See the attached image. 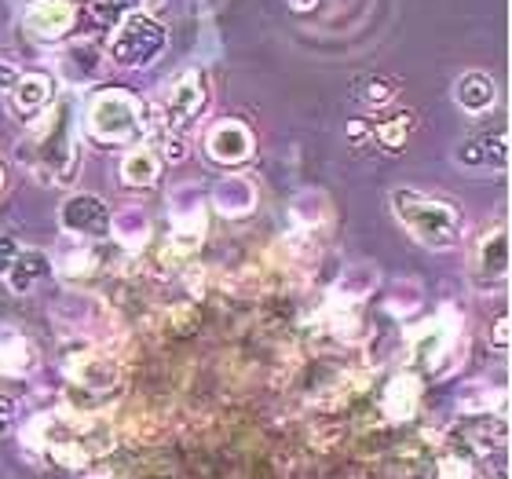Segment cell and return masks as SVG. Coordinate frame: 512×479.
Instances as JSON below:
<instances>
[{
    "instance_id": "cell-21",
    "label": "cell",
    "mask_w": 512,
    "mask_h": 479,
    "mask_svg": "<svg viewBox=\"0 0 512 479\" xmlns=\"http://www.w3.org/2000/svg\"><path fill=\"white\" fill-rule=\"evenodd\" d=\"M454 99H458V107L469 110V114H487V110L498 103V85H494L491 74H483V70H469V74L458 77V85H454Z\"/></svg>"
},
{
    "instance_id": "cell-25",
    "label": "cell",
    "mask_w": 512,
    "mask_h": 479,
    "mask_svg": "<svg viewBox=\"0 0 512 479\" xmlns=\"http://www.w3.org/2000/svg\"><path fill=\"white\" fill-rule=\"evenodd\" d=\"M48 275H52V260L44 253H37V249H22L4 278H8V286L15 289V293H33Z\"/></svg>"
},
{
    "instance_id": "cell-38",
    "label": "cell",
    "mask_w": 512,
    "mask_h": 479,
    "mask_svg": "<svg viewBox=\"0 0 512 479\" xmlns=\"http://www.w3.org/2000/svg\"><path fill=\"white\" fill-rule=\"evenodd\" d=\"M315 4H319V0H289L293 11H315Z\"/></svg>"
},
{
    "instance_id": "cell-39",
    "label": "cell",
    "mask_w": 512,
    "mask_h": 479,
    "mask_svg": "<svg viewBox=\"0 0 512 479\" xmlns=\"http://www.w3.org/2000/svg\"><path fill=\"white\" fill-rule=\"evenodd\" d=\"M4 187H8V172H4V165H0V194H4Z\"/></svg>"
},
{
    "instance_id": "cell-3",
    "label": "cell",
    "mask_w": 512,
    "mask_h": 479,
    "mask_svg": "<svg viewBox=\"0 0 512 479\" xmlns=\"http://www.w3.org/2000/svg\"><path fill=\"white\" fill-rule=\"evenodd\" d=\"M70 121H74V103H70V99L52 103V107L44 110V118L37 121V128H33L30 147L26 150L19 147V158L26 154V161H30L41 176H48V180L70 183L77 169V143H74Z\"/></svg>"
},
{
    "instance_id": "cell-15",
    "label": "cell",
    "mask_w": 512,
    "mask_h": 479,
    "mask_svg": "<svg viewBox=\"0 0 512 479\" xmlns=\"http://www.w3.org/2000/svg\"><path fill=\"white\" fill-rule=\"evenodd\" d=\"M454 161L461 169H505L509 165V136L505 132H487V136H472L454 147Z\"/></svg>"
},
{
    "instance_id": "cell-2",
    "label": "cell",
    "mask_w": 512,
    "mask_h": 479,
    "mask_svg": "<svg viewBox=\"0 0 512 479\" xmlns=\"http://www.w3.org/2000/svg\"><path fill=\"white\" fill-rule=\"evenodd\" d=\"M388 202H392L395 220L406 227V235L414 238L421 249L443 253V249H454L465 235V216L447 198L414 191V187H392Z\"/></svg>"
},
{
    "instance_id": "cell-32",
    "label": "cell",
    "mask_w": 512,
    "mask_h": 479,
    "mask_svg": "<svg viewBox=\"0 0 512 479\" xmlns=\"http://www.w3.org/2000/svg\"><path fill=\"white\" fill-rule=\"evenodd\" d=\"M165 326H169V333H191L198 326V308L194 304H172L165 311Z\"/></svg>"
},
{
    "instance_id": "cell-20",
    "label": "cell",
    "mask_w": 512,
    "mask_h": 479,
    "mask_svg": "<svg viewBox=\"0 0 512 479\" xmlns=\"http://www.w3.org/2000/svg\"><path fill=\"white\" fill-rule=\"evenodd\" d=\"M103 66H107V52L99 48V41H74L59 55V70H63L74 85L96 81V77L103 74Z\"/></svg>"
},
{
    "instance_id": "cell-7",
    "label": "cell",
    "mask_w": 512,
    "mask_h": 479,
    "mask_svg": "<svg viewBox=\"0 0 512 479\" xmlns=\"http://www.w3.org/2000/svg\"><path fill=\"white\" fill-rule=\"evenodd\" d=\"M205 231H209V216H205V202L194 191H180L172 198V224L169 238H165V249H161V264H187L198 245L205 242Z\"/></svg>"
},
{
    "instance_id": "cell-19",
    "label": "cell",
    "mask_w": 512,
    "mask_h": 479,
    "mask_svg": "<svg viewBox=\"0 0 512 479\" xmlns=\"http://www.w3.org/2000/svg\"><path fill=\"white\" fill-rule=\"evenodd\" d=\"M330 220H333V202L326 191L308 187V191L293 194V202H289V227H293V231L315 235V231L326 227Z\"/></svg>"
},
{
    "instance_id": "cell-14",
    "label": "cell",
    "mask_w": 512,
    "mask_h": 479,
    "mask_svg": "<svg viewBox=\"0 0 512 479\" xmlns=\"http://www.w3.org/2000/svg\"><path fill=\"white\" fill-rule=\"evenodd\" d=\"M377 286H381V271H377V264H370V260H355V264H348L341 275L333 278L326 304H333V308H359L363 300L374 297Z\"/></svg>"
},
{
    "instance_id": "cell-1",
    "label": "cell",
    "mask_w": 512,
    "mask_h": 479,
    "mask_svg": "<svg viewBox=\"0 0 512 479\" xmlns=\"http://www.w3.org/2000/svg\"><path fill=\"white\" fill-rule=\"evenodd\" d=\"M22 439L66 469H81V465L107 458L114 447V428L107 417L77 410V406H63L55 414L33 417V425L22 432Z\"/></svg>"
},
{
    "instance_id": "cell-23",
    "label": "cell",
    "mask_w": 512,
    "mask_h": 479,
    "mask_svg": "<svg viewBox=\"0 0 512 479\" xmlns=\"http://www.w3.org/2000/svg\"><path fill=\"white\" fill-rule=\"evenodd\" d=\"M150 216L143 209H121V213H110V238L118 245H125L128 253H139L150 245Z\"/></svg>"
},
{
    "instance_id": "cell-26",
    "label": "cell",
    "mask_w": 512,
    "mask_h": 479,
    "mask_svg": "<svg viewBox=\"0 0 512 479\" xmlns=\"http://www.w3.org/2000/svg\"><path fill=\"white\" fill-rule=\"evenodd\" d=\"M370 136L377 139V147L388 150V154H399V150L410 143V136H414V114H392V118L377 121L374 128H370Z\"/></svg>"
},
{
    "instance_id": "cell-24",
    "label": "cell",
    "mask_w": 512,
    "mask_h": 479,
    "mask_svg": "<svg viewBox=\"0 0 512 479\" xmlns=\"http://www.w3.org/2000/svg\"><path fill=\"white\" fill-rule=\"evenodd\" d=\"M37 366L33 344L15 330H0V377H26Z\"/></svg>"
},
{
    "instance_id": "cell-6",
    "label": "cell",
    "mask_w": 512,
    "mask_h": 479,
    "mask_svg": "<svg viewBox=\"0 0 512 479\" xmlns=\"http://www.w3.org/2000/svg\"><path fill=\"white\" fill-rule=\"evenodd\" d=\"M63 373L74 392L96 395V399L121 392V384H125L121 359L114 352H107V348H96V344H81L74 352H66Z\"/></svg>"
},
{
    "instance_id": "cell-9",
    "label": "cell",
    "mask_w": 512,
    "mask_h": 479,
    "mask_svg": "<svg viewBox=\"0 0 512 479\" xmlns=\"http://www.w3.org/2000/svg\"><path fill=\"white\" fill-rule=\"evenodd\" d=\"M209 107V81L198 66H187L172 77L169 96H165V107H161V121H165V132H187L191 121H198Z\"/></svg>"
},
{
    "instance_id": "cell-33",
    "label": "cell",
    "mask_w": 512,
    "mask_h": 479,
    "mask_svg": "<svg viewBox=\"0 0 512 479\" xmlns=\"http://www.w3.org/2000/svg\"><path fill=\"white\" fill-rule=\"evenodd\" d=\"M19 425V399H11V395H0V439L11 436Z\"/></svg>"
},
{
    "instance_id": "cell-29",
    "label": "cell",
    "mask_w": 512,
    "mask_h": 479,
    "mask_svg": "<svg viewBox=\"0 0 512 479\" xmlns=\"http://www.w3.org/2000/svg\"><path fill=\"white\" fill-rule=\"evenodd\" d=\"M498 403H505V395H502V392H494L491 384H483V381L469 384V388H465V392L458 395V410H461V414L491 417V410H494Z\"/></svg>"
},
{
    "instance_id": "cell-8",
    "label": "cell",
    "mask_w": 512,
    "mask_h": 479,
    "mask_svg": "<svg viewBox=\"0 0 512 479\" xmlns=\"http://www.w3.org/2000/svg\"><path fill=\"white\" fill-rule=\"evenodd\" d=\"M458 341H461L458 311L450 308V304H443L439 315H432V319H425L421 326H414V333L406 337V348H410V355H414L425 370L443 373V362L458 352Z\"/></svg>"
},
{
    "instance_id": "cell-22",
    "label": "cell",
    "mask_w": 512,
    "mask_h": 479,
    "mask_svg": "<svg viewBox=\"0 0 512 479\" xmlns=\"http://www.w3.org/2000/svg\"><path fill=\"white\" fill-rule=\"evenodd\" d=\"M158 176H161V158L150 143H139V147H132L125 158H121V180H125L128 187H136V191L154 187Z\"/></svg>"
},
{
    "instance_id": "cell-13",
    "label": "cell",
    "mask_w": 512,
    "mask_h": 479,
    "mask_svg": "<svg viewBox=\"0 0 512 479\" xmlns=\"http://www.w3.org/2000/svg\"><path fill=\"white\" fill-rule=\"evenodd\" d=\"M22 26H26L37 41L55 44L74 33L77 8L70 0H30V4H26V15H22Z\"/></svg>"
},
{
    "instance_id": "cell-35",
    "label": "cell",
    "mask_w": 512,
    "mask_h": 479,
    "mask_svg": "<svg viewBox=\"0 0 512 479\" xmlns=\"http://www.w3.org/2000/svg\"><path fill=\"white\" fill-rule=\"evenodd\" d=\"M491 348H498V352H509V315H498L494 319V333H491Z\"/></svg>"
},
{
    "instance_id": "cell-17",
    "label": "cell",
    "mask_w": 512,
    "mask_h": 479,
    "mask_svg": "<svg viewBox=\"0 0 512 479\" xmlns=\"http://www.w3.org/2000/svg\"><path fill=\"white\" fill-rule=\"evenodd\" d=\"M417 406H421V381L406 370L395 373L381 392V417L392 421V425H403V421H414L417 417Z\"/></svg>"
},
{
    "instance_id": "cell-4",
    "label": "cell",
    "mask_w": 512,
    "mask_h": 479,
    "mask_svg": "<svg viewBox=\"0 0 512 479\" xmlns=\"http://www.w3.org/2000/svg\"><path fill=\"white\" fill-rule=\"evenodd\" d=\"M85 128L88 136L107 147H132L139 139H147V110L125 88H103L88 99Z\"/></svg>"
},
{
    "instance_id": "cell-37",
    "label": "cell",
    "mask_w": 512,
    "mask_h": 479,
    "mask_svg": "<svg viewBox=\"0 0 512 479\" xmlns=\"http://www.w3.org/2000/svg\"><path fill=\"white\" fill-rule=\"evenodd\" d=\"M370 136V125H366V121H352V125H348V139H352V143H359V139H366Z\"/></svg>"
},
{
    "instance_id": "cell-27",
    "label": "cell",
    "mask_w": 512,
    "mask_h": 479,
    "mask_svg": "<svg viewBox=\"0 0 512 479\" xmlns=\"http://www.w3.org/2000/svg\"><path fill=\"white\" fill-rule=\"evenodd\" d=\"M421 304H425V289H421L417 278L403 275L399 282H392V289H388V311H392L395 319H410Z\"/></svg>"
},
{
    "instance_id": "cell-28",
    "label": "cell",
    "mask_w": 512,
    "mask_h": 479,
    "mask_svg": "<svg viewBox=\"0 0 512 479\" xmlns=\"http://www.w3.org/2000/svg\"><path fill=\"white\" fill-rule=\"evenodd\" d=\"M99 267H103V256H99L96 242H85V245H70L59 260V271L70 278H81V275H96Z\"/></svg>"
},
{
    "instance_id": "cell-12",
    "label": "cell",
    "mask_w": 512,
    "mask_h": 479,
    "mask_svg": "<svg viewBox=\"0 0 512 479\" xmlns=\"http://www.w3.org/2000/svg\"><path fill=\"white\" fill-rule=\"evenodd\" d=\"M253 132H249L246 121L238 118H224L216 121L209 132H205V154L209 161L216 165H224V169H238V165H246L253 158Z\"/></svg>"
},
{
    "instance_id": "cell-16",
    "label": "cell",
    "mask_w": 512,
    "mask_h": 479,
    "mask_svg": "<svg viewBox=\"0 0 512 479\" xmlns=\"http://www.w3.org/2000/svg\"><path fill=\"white\" fill-rule=\"evenodd\" d=\"M55 85L48 74H19V81L8 88V103L15 118H37L55 103Z\"/></svg>"
},
{
    "instance_id": "cell-11",
    "label": "cell",
    "mask_w": 512,
    "mask_h": 479,
    "mask_svg": "<svg viewBox=\"0 0 512 479\" xmlns=\"http://www.w3.org/2000/svg\"><path fill=\"white\" fill-rule=\"evenodd\" d=\"M472 286L476 289H498L505 286V278H509V227H494L487 235L480 238L476 245V253H472Z\"/></svg>"
},
{
    "instance_id": "cell-10",
    "label": "cell",
    "mask_w": 512,
    "mask_h": 479,
    "mask_svg": "<svg viewBox=\"0 0 512 479\" xmlns=\"http://www.w3.org/2000/svg\"><path fill=\"white\" fill-rule=\"evenodd\" d=\"M63 216L66 235H74L77 242H103L110 238V209L96 194H70L59 209Z\"/></svg>"
},
{
    "instance_id": "cell-36",
    "label": "cell",
    "mask_w": 512,
    "mask_h": 479,
    "mask_svg": "<svg viewBox=\"0 0 512 479\" xmlns=\"http://www.w3.org/2000/svg\"><path fill=\"white\" fill-rule=\"evenodd\" d=\"M15 81H19V70H15L11 63H4V59H0V88L8 92V88L15 85Z\"/></svg>"
},
{
    "instance_id": "cell-34",
    "label": "cell",
    "mask_w": 512,
    "mask_h": 479,
    "mask_svg": "<svg viewBox=\"0 0 512 479\" xmlns=\"http://www.w3.org/2000/svg\"><path fill=\"white\" fill-rule=\"evenodd\" d=\"M22 253V245L15 242V238H8V235H0V278L8 275L11 271V264H15V256Z\"/></svg>"
},
{
    "instance_id": "cell-5",
    "label": "cell",
    "mask_w": 512,
    "mask_h": 479,
    "mask_svg": "<svg viewBox=\"0 0 512 479\" xmlns=\"http://www.w3.org/2000/svg\"><path fill=\"white\" fill-rule=\"evenodd\" d=\"M165 41H169V30L161 26L150 11H128L125 19L114 26L107 41V63L121 66V70H139V66H150L165 52Z\"/></svg>"
},
{
    "instance_id": "cell-31",
    "label": "cell",
    "mask_w": 512,
    "mask_h": 479,
    "mask_svg": "<svg viewBox=\"0 0 512 479\" xmlns=\"http://www.w3.org/2000/svg\"><path fill=\"white\" fill-rule=\"evenodd\" d=\"M436 479H483V476L476 472V465L469 458H461V454H439Z\"/></svg>"
},
{
    "instance_id": "cell-18",
    "label": "cell",
    "mask_w": 512,
    "mask_h": 479,
    "mask_svg": "<svg viewBox=\"0 0 512 479\" xmlns=\"http://www.w3.org/2000/svg\"><path fill=\"white\" fill-rule=\"evenodd\" d=\"M260 202V191L249 176H224V180L213 187V209L227 220H242L249 216Z\"/></svg>"
},
{
    "instance_id": "cell-30",
    "label": "cell",
    "mask_w": 512,
    "mask_h": 479,
    "mask_svg": "<svg viewBox=\"0 0 512 479\" xmlns=\"http://www.w3.org/2000/svg\"><path fill=\"white\" fill-rule=\"evenodd\" d=\"M399 96V81H392V77H366L363 81V88H359V99H363L366 107L370 110H381V107H388L392 99Z\"/></svg>"
}]
</instances>
